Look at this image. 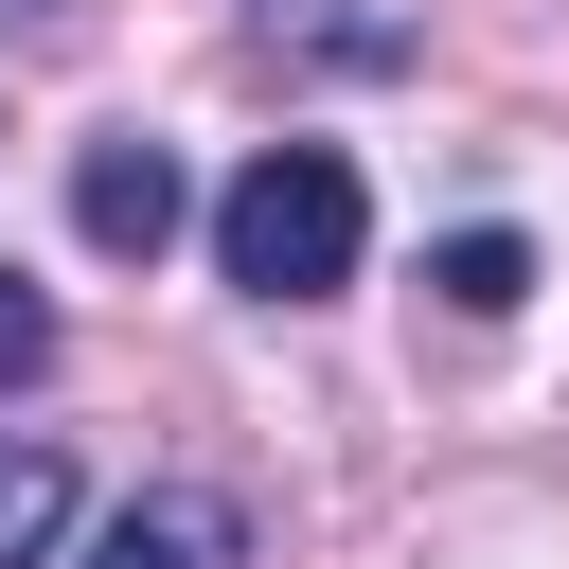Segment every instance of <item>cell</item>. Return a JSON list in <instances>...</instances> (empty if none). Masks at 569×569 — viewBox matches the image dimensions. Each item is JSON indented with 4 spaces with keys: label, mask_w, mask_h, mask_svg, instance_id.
<instances>
[{
    "label": "cell",
    "mask_w": 569,
    "mask_h": 569,
    "mask_svg": "<svg viewBox=\"0 0 569 569\" xmlns=\"http://www.w3.org/2000/svg\"><path fill=\"white\" fill-rule=\"evenodd\" d=\"M89 569H249V516H231L213 480H142V498L89 533Z\"/></svg>",
    "instance_id": "cell-3"
},
{
    "label": "cell",
    "mask_w": 569,
    "mask_h": 569,
    "mask_svg": "<svg viewBox=\"0 0 569 569\" xmlns=\"http://www.w3.org/2000/svg\"><path fill=\"white\" fill-rule=\"evenodd\" d=\"M18 373H53V302H36V284H0V391H18Z\"/></svg>",
    "instance_id": "cell-7"
},
{
    "label": "cell",
    "mask_w": 569,
    "mask_h": 569,
    "mask_svg": "<svg viewBox=\"0 0 569 569\" xmlns=\"http://www.w3.org/2000/svg\"><path fill=\"white\" fill-rule=\"evenodd\" d=\"M356 249H373V196H356L338 142H267V160L213 196V267H231L249 302H338Z\"/></svg>",
    "instance_id": "cell-1"
},
{
    "label": "cell",
    "mask_w": 569,
    "mask_h": 569,
    "mask_svg": "<svg viewBox=\"0 0 569 569\" xmlns=\"http://www.w3.org/2000/svg\"><path fill=\"white\" fill-rule=\"evenodd\" d=\"M53 516H71V462H53V445H0V569H36Z\"/></svg>",
    "instance_id": "cell-6"
},
{
    "label": "cell",
    "mask_w": 569,
    "mask_h": 569,
    "mask_svg": "<svg viewBox=\"0 0 569 569\" xmlns=\"http://www.w3.org/2000/svg\"><path fill=\"white\" fill-rule=\"evenodd\" d=\"M284 36L338 53V71H409V18H391V0H267V53H284Z\"/></svg>",
    "instance_id": "cell-4"
},
{
    "label": "cell",
    "mask_w": 569,
    "mask_h": 569,
    "mask_svg": "<svg viewBox=\"0 0 569 569\" xmlns=\"http://www.w3.org/2000/svg\"><path fill=\"white\" fill-rule=\"evenodd\" d=\"M427 284H445L462 320H498V302H533V249H516V231H445V249H427Z\"/></svg>",
    "instance_id": "cell-5"
},
{
    "label": "cell",
    "mask_w": 569,
    "mask_h": 569,
    "mask_svg": "<svg viewBox=\"0 0 569 569\" xmlns=\"http://www.w3.org/2000/svg\"><path fill=\"white\" fill-rule=\"evenodd\" d=\"M18 18H36V0H0V36H18Z\"/></svg>",
    "instance_id": "cell-8"
},
{
    "label": "cell",
    "mask_w": 569,
    "mask_h": 569,
    "mask_svg": "<svg viewBox=\"0 0 569 569\" xmlns=\"http://www.w3.org/2000/svg\"><path fill=\"white\" fill-rule=\"evenodd\" d=\"M178 213H196V196H178V160H160V142H142V124H107V142H89V160H71V231H89V249H107V267H142V249H160V231H178Z\"/></svg>",
    "instance_id": "cell-2"
}]
</instances>
